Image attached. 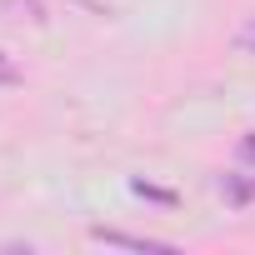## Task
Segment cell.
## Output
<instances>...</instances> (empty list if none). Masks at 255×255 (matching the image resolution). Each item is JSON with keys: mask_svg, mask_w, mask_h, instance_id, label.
Wrapping results in <instances>:
<instances>
[{"mask_svg": "<svg viewBox=\"0 0 255 255\" xmlns=\"http://www.w3.org/2000/svg\"><path fill=\"white\" fill-rule=\"evenodd\" d=\"M90 240H95V245H115V250H135V255H170V250H175L170 240L125 235V230H115V225H90Z\"/></svg>", "mask_w": 255, "mask_h": 255, "instance_id": "cell-1", "label": "cell"}, {"mask_svg": "<svg viewBox=\"0 0 255 255\" xmlns=\"http://www.w3.org/2000/svg\"><path fill=\"white\" fill-rule=\"evenodd\" d=\"M215 190L225 195V205H230V210L255 205V175H245V170H225V175H215Z\"/></svg>", "mask_w": 255, "mask_h": 255, "instance_id": "cell-2", "label": "cell"}, {"mask_svg": "<svg viewBox=\"0 0 255 255\" xmlns=\"http://www.w3.org/2000/svg\"><path fill=\"white\" fill-rule=\"evenodd\" d=\"M0 10L15 15V20H30V25H45V0H0Z\"/></svg>", "mask_w": 255, "mask_h": 255, "instance_id": "cell-3", "label": "cell"}, {"mask_svg": "<svg viewBox=\"0 0 255 255\" xmlns=\"http://www.w3.org/2000/svg\"><path fill=\"white\" fill-rule=\"evenodd\" d=\"M130 195H140V200H155V205H165V210H170V205H180V195H175V190H165V185H150L145 175H130Z\"/></svg>", "mask_w": 255, "mask_h": 255, "instance_id": "cell-4", "label": "cell"}, {"mask_svg": "<svg viewBox=\"0 0 255 255\" xmlns=\"http://www.w3.org/2000/svg\"><path fill=\"white\" fill-rule=\"evenodd\" d=\"M0 85H20V65H15L5 50H0Z\"/></svg>", "mask_w": 255, "mask_h": 255, "instance_id": "cell-5", "label": "cell"}, {"mask_svg": "<svg viewBox=\"0 0 255 255\" xmlns=\"http://www.w3.org/2000/svg\"><path fill=\"white\" fill-rule=\"evenodd\" d=\"M240 165H255V130L240 135Z\"/></svg>", "mask_w": 255, "mask_h": 255, "instance_id": "cell-6", "label": "cell"}, {"mask_svg": "<svg viewBox=\"0 0 255 255\" xmlns=\"http://www.w3.org/2000/svg\"><path fill=\"white\" fill-rule=\"evenodd\" d=\"M235 45H240V50H250V55H255V20H250V25H245V30H240V35H235Z\"/></svg>", "mask_w": 255, "mask_h": 255, "instance_id": "cell-7", "label": "cell"}]
</instances>
